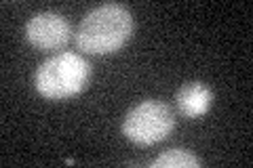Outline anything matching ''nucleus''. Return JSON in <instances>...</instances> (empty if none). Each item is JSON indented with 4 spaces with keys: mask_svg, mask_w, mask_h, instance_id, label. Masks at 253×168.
I'll use <instances>...</instances> for the list:
<instances>
[{
    "mask_svg": "<svg viewBox=\"0 0 253 168\" xmlns=\"http://www.w3.org/2000/svg\"><path fill=\"white\" fill-rule=\"evenodd\" d=\"M26 40L41 51H59L70 42L72 30L66 17L59 13H36L34 17H30L26 23Z\"/></svg>",
    "mask_w": 253,
    "mask_h": 168,
    "instance_id": "nucleus-4",
    "label": "nucleus"
},
{
    "mask_svg": "<svg viewBox=\"0 0 253 168\" xmlns=\"http://www.w3.org/2000/svg\"><path fill=\"white\" fill-rule=\"evenodd\" d=\"M175 103L186 118H201L213 105V93L203 82H186L175 93Z\"/></svg>",
    "mask_w": 253,
    "mask_h": 168,
    "instance_id": "nucleus-5",
    "label": "nucleus"
},
{
    "mask_svg": "<svg viewBox=\"0 0 253 168\" xmlns=\"http://www.w3.org/2000/svg\"><path fill=\"white\" fill-rule=\"evenodd\" d=\"M150 166L152 168H199L201 160L188 149H167Z\"/></svg>",
    "mask_w": 253,
    "mask_h": 168,
    "instance_id": "nucleus-6",
    "label": "nucleus"
},
{
    "mask_svg": "<svg viewBox=\"0 0 253 168\" xmlns=\"http://www.w3.org/2000/svg\"><path fill=\"white\" fill-rule=\"evenodd\" d=\"M133 34V17L126 6L99 4L83 17L76 30V46L89 55H110L121 51Z\"/></svg>",
    "mask_w": 253,
    "mask_h": 168,
    "instance_id": "nucleus-1",
    "label": "nucleus"
},
{
    "mask_svg": "<svg viewBox=\"0 0 253 168\" xmlns=\"http://www.w3.org/2000/svg\"><path fill=\"white\" fill-rule=\"evenodd\" d=\"M173 126H175L173 111L161 101L148 99L125 116L123 134L137 145H154L169 137Z\"/></svg>",
    "mask_w": 253,
    "mask_h": 168,
    "instance_id": "nucleus-3",
    "label": "nucleus"
},
{
    "mask_svg": "<svg viewBox=\"0 0 253 168\" xmlns=\"http://www.w3.org/2000/svg\"><path fill=\"white\" fill-rule=\"evenodd\" d=\"M91 66L76 53H59L38 66L34 74V86L38 95L51 101H63L76 97L89 84Z\"/></svg>",
    "mask_w": 253,
    "mask_h": 168,
    "instance_id": "nucleus-2",
    "label": "nucleus"
}]
</instances>
